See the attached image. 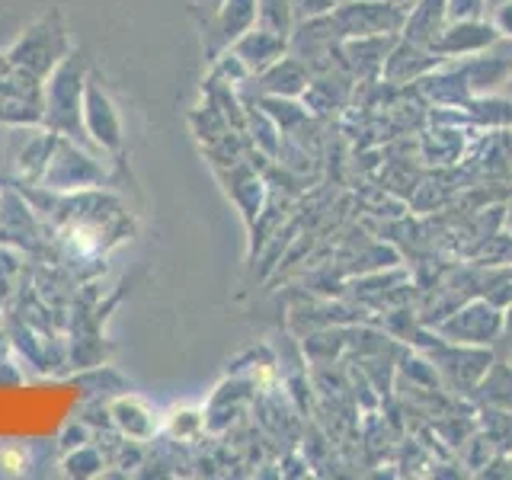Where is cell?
<instances>
[{"label":"cell","instance_id":"cell-1","mask_svg":"<svg viewBox=\"0 0 512 480\" xmlns=\"http://www.w3.org/2000/svg\"><path fill=\"white\" fill-rule=\"evenodd\" d=\"M0 461H4L10 471H16V468H20V461H23V458H20V452H13V448H7V452H0Z\"/></svg>","mask_w":512,"mask_h":480}]
</instances>
